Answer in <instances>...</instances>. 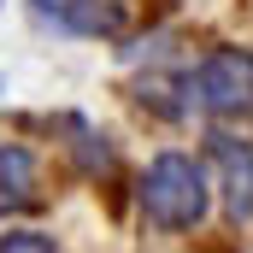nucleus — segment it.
<instances>
[{
	"instance_id": "nucleus-1",
	"label": "nucleus",
	"mask_w": 253,
	"mask_h": 253,
	"mask_svg": "<svg viewBox=\"0 0 253 253\" xmlns=\"http://www.w3.org/2000/svg\"><path fill=\"white\" fill-rule=\"evenodd\" d=\"M135 200H141L147 224H159V230H194L206 218V206H212V189H206V171H200L194 153L165 147V153L147 159Z\"/></svg>"
},
{
	"instance_id": "nucleus-2",
	"label": "nucleus",
	"mask_w": 253,
	"mask_h": 253,
	"mask_svg": "<svg viewBox=\"0 0 253 253\" xmlns=\"http://www.w3.org/2000/svg\"><path fill=\"white\" fill-rule=\"evenodd\" d=\"M194 106H206L212 118H242L253 112V47H212L189 77Z\"/></svg>"
},
{
	"instance_id": "nucleus-3",
	"label": "nucleus",
	"mask_w": 253,
	"mask_h": 253,
	"mask_svg": "<svg viewBox=\"0 0 253 253\" xmlns=\"http://www.w3.org/2000/svg\"><path fill=\"white\" fill-rule=\"evenodd\" d=\"M212 165H218V189H224V218L236 230L253 224V141L212 135Z\"/></svg>"
},
{
	"instance_id": "nucleus-4",
	"label": "nucleus",
	"mask_w": 253,
	"mask_h": 253,
	"mask_svg": "<svg viewBox=\"0 0 253 253\" xmlns=\"http://www.w3.org/2000/svg\"><path fill=\"white\" fill-rule=\"evenodd\" d=\"M36 24H53L59 36H112L118 6L112 0H36Z\"/></svg>"
},
{
	"instance_id": "nucleus-5",
	"label": "nucleus",
	"mask_w": 253,
	"mask_h": 253,
	"mask_svg": "<svg viewBox=\"0 0 253 253\" xmlns=\"http://www.w3.org/2000/svg\"><path fill=\"white\" fill-rule=\"evenodd\" d=\"M30 194H36V159H30V147L6 141L0 147V206H24Z\"/></svg>"
},
{
	"instance_id": "nucleus-6",
	"label": "nucleus",
	"mask_w": 253,
	"mask_h": 253,
	"mask_svg": "<svg viewBox=\"0 0 253 253\" xmlns=\"http://www.w3.org/2000/svg\"><path fill=\"white\" fill-rule=\"evenodd\" d=\"M0 253H53V236H42V230H6Z\"/></svg>"
}]
</instances>
